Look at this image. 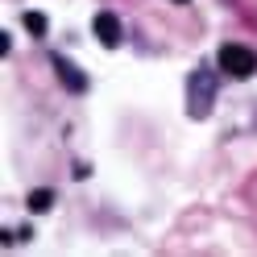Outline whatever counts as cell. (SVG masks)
Here are the masks:
<instances>
[{
	"instance_id": "obj_7",
	"label": "cell",
	"mask_w": 257,
	"mask_h": 257,
	"mask_svg": "<svg viewBox=\"0 0 257 257\" xmlns=\"http://www.w3.org/2000/svg\"><path fill=\"white\" fill-rule=\"evenodd\" d=\"M179 5H187V0H179Z\"/></svg>"
},
{
	"instance_id": "obj_6",
	"label": "cell",
	"mask_w": 257,
	"mask_h": 257,
	"mask_svg": "<svg viewBox=\"0 0 257 257\" xmlns=\"http://www.w3.org/2000/svg\"><path fill=\"white\" fill-rule=\"evenodd\" d=\"M25 29H29L34 38H42V34H46V17H42V13H25Z\"/></svg>"
},
{
	"instance_id": "obj_3",
	"label": "cell",
	"mask_w": 257,
	"mask_h": 257,
	"mask_svg": "<svg viewBox=\"0 0 257 257\" xmlns=\"http://www.w3.org/2000/svg\"><path fill=\"white\" fill-rule=\"evenodd\" d=\"M95 38L104 46H120V17L116 13H95Z\"/></svg>"
},
{
	"instance_id": "obj_1",
	"label": "cell",
	"mask_w": 257,
	"mask_h": 257,
	"mask_svg": "<svg viewBox=\"0 0 257 257\" xmlns=\"http://www.w3.org/2000/svg\"><path fill=\"white\" fill-rule=\"evenodd\" d=\"M220 71L232 75V79H249L257 71V50H249L240 42H224L220 46Z\"/></svg>"
},
{
	"instance_id": "obj_2",
	"label": "cell",
	"mask_w": 257,
	"mask_h": 257,
	"mask_svg": "<svg viewBox=\"0 0 257 257\" xmlns=\"http://www.w3.org/2000/svg\"><path fill=\"white\" fill-rule=\"evenodd\" d=\"M212 100H216V75L212 71H195L191 75V116H207Z\"/></svg>"
},
{
	"instance_id": "obj_5",
	"label": "cell",
	"mask_w": 257,
	"mask_h": 257,
	"mask_svg": "<svg viewBox=\"0 0 257 257\" xmlns=\"http://www.w3.org/2000/svg\"><path fill=\"white\" fill-rule=\"evenodd\" d=\"M50 203H54V195H50V191L42 187V191H34V195H29V212H46Z\"/></svg>"
},
{
	"instance_id": "obj_4",
	"label": "cell",
	"mask_w": 257,
	"mask_h": 257,
	"mask_svg": "<svg viewBox=\"0 0 257 257\" xmlns=\"http://www.w3.org/2000/svg\"><path fill=\"white\" fill-rule=\"evenodd\" d=\"M54 71L62 75V83H67L71 91H87V75H83V71H75L62 54H54Z\"/></svg>"
}]
</instances>
